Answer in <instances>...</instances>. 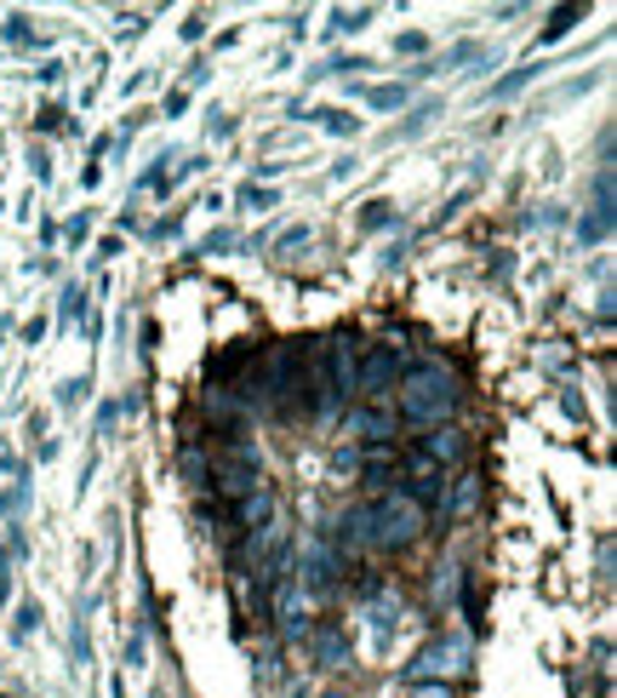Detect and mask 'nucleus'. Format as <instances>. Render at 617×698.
I'll use <instances>...</instances> for the list:
<instances>
[{
  "label": "nucleus",
  "instance_id": "f257e3e1",
  "mask_svg": "<svg viewBox=\"0 0 617 698\" xmlns=\"http://www.w3.org/2000/svg\"><path fill=\"white\" fill-rule=\"evenodd\" d=\"M457 379H452V367H418V372H406L400 379V412L411 423H434V418H446L457 407Z\"/></svg>",
  "mask_w": 617,
  "mask_h": 698
},
{
  "label": "nucleus",
  "instance_id": "f03ea898",
  "mask_svg": "<svg viewBox=\"0 0 617 698\" xmlns=\"http://www.w3.org/2000/svg\"><path fill=\"white\" fill-rule=\"evenodd\" d=\"M372 510V550H406L423 533V504H411L406 492H383Z\"/></svg>",
  "mask_w": 617,
  "mask_h": 698
},
{
  "label": "nucleus",
  "instance_id": "7ed1b4c3",
  "mask_svg": "<svg viewBox=\"0 0 617 698\" xmlns=\"http://www.w3.org/2000/svg\"><path fill=\"white\" fill-rule=\"evenodd\" d=\"M212 487L223 498H252L257 492V453L252 446H223L212 464Z\"/></svg>",
  "mask_w": 617,
  "mask_h": 698
},
{
  "label": "nucleus",
  "instance_id": "20e7f679",
  "mask_svg": "<svg viewBox=\"0 0 617 698\" xmlns=\"http://www.w3.org/2000/svg\"><path fill=\"white\" fill-rule=\"evenodd\" d=\"M354 379H360V338L338 333L326 344V389H331V402H338V407L354 395Z\"/></svg>",
  "mask_w": 617,
  "mask_h": 698
},
{
  "label": "nucleus",
  "instance_id": "39448f33",
  "mask_svg": "<svg viewBox=\"0 0 617 698\" xmlns=\"http://www.w3.org/2000/svg\"><path fill=\"white\" fill-rule=\"evenodd\" d=\"M463 670V641H434V647H423L418 659H411V676L418 682H446V676H457Z\"/></svg>",
  "mask_w": 617,
  "mask_h": 698
},
{
  "label": "nucleus",
  "instance_id": "423d86ee",
  "mask_svg": "<svg viewBox=\"0 0 617 698\" xmlns=\"http://www.w3.org/2000/svg\"><path fill=\"white\" fill-rule=\"evenodd\" d=\"M400 379V356L395 349H372L366 361H360V379H354V395H383Z\"/></svg>",
  "mask_w": 617,
  "mask_h": 698
},
{
  "label": "nucleus",
  "instance_id": "0eeeda50",
  "mask_svg": "<svg viewBox=\"0 0 617 698\" xmlns=\"http://www.w3.org/2000/svg\"><path fill=\"white\" fill-rule=\"evenodd\" d=\"M400 476H411V504H418V498H434L441 492V464H429L423 453H411V458H400Z\"/></svg>",
  "mask_w": 617,
  "mask_h": 698
},
{
  "label": "nucleus",
  "instance_id": "6e6552de",
  "mask_svg": "<svg viewBox=\"0 0 617 698\" xmlns=\"http://www.w3.org/2000/svg\"><path fill=\"white\" fill-rule=\"evenodd\" d=\"M463 453H469V435H463V430H446V423H441V430L423 435V458H429V464H452V458H463Z\"/></svg>",
  "mask_w": 617,
  "mask_h": 698
},
{
  "label": "nucleus",
  "instance_id": "1a4fd4ad",
  "mask_svg": "<svg viewBox=\"0 0 617 698\" xmlns=\"http://www.w3.org/2000/svg\"><path fill=\"white\" fill-rule=\"evenodd\" d=\"M349 423H354V435L372 441V446H389V435H395V418L389 412H354Z\"/></svg>",
  "mask_w": 617,
  "mask_h": 698
},
{
  "label": "nucleus",
  "instance_id": "9d476101",
  "mask_svg": "<svg viewBox=\"0 0 617 698\" xmlns=\"http://www.w3.org/2000/svg\"><path fill=\"white\" fill-rule=\"evenodd\" d=\"M344 550L349 556L372 550V510H349V521H344Z\"/></svg>",
  "mask_w": 617,
  "mask_h": 698
},
{
  "label": "nucleus",
  "instance_id": "9b49d317",
  "mask_svg": "<svg viewBox=\"0 0 617 698\" xmlns=\"http://www.w3.org/2000/svg\"><path fill=\"white\" fill-rule=\"evenodd\" d=\"M360 464H366L372 476H389V469H400V458L389 453V446H366V453H360Z\"/></svg>",
  "mask_w": 617,
  "mask_h": 698
},
{
  "label": "nucleus",
  "instance_id": "f8f14e48",
  "mask_svg": "<svg viewBox=\"0 0 617 698\" xmlns=\"http://www.w3.org/2000/svg\"><path fill=\"white\" fill-rule=\"evenodd\" d=\"M315 647H321V653H326V659H344V641H338V636H331V630H321V636H315Z\"/></svg>",
  "mask_w": 617,
  "mask_h": 698
},
{
  "label": "nucleus",
  "instance_id": "ddd939ff",
  "mask_svg": "<svg viewBox=\"0 0 617 698\" xmlns=\"http://www.w3.org/2000/svg\"><path fill=\"white\" fill-rule=\"evenodd\" d=\"M326 698H349V693H326Z\"/></svg>",
  "mask_w": 617,
  "mask_h": 698
}]
</instances>
